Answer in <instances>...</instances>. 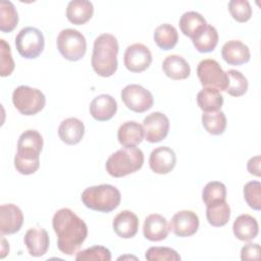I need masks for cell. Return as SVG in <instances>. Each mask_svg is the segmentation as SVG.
<instances>
[{"mask_svg":"<svg viewBox=\"0 0 261 261\" xmlns=\"http://www.w3.org/2000/svg\"><path fill=\"white\" fill-rule=\"evenodd\" d=\"M52 226L57 236L59 251L68 256L76 253L88 236L86 222L68 208H61L55 212Z\"/></svg>","mask_w":261,"mask_h":261,"instance_id":"cell-1","label":"cell"},{"mask_svg":"<svg viewBox=\"0 0 261 261\" xmlns=\"http://www.w3.org/2000/svg\"><path fill=\"white\" fill-rule=\"evenodd\" d=\"M112 226L114 232L118 237L122 239H130L134 238L138 232L139 218L134 212L123 210L114 217Z\"/></svg>","mask_w":261,"mask_h":261,"instance_id":"cell-19","label":"cell"},{"mask_svg":"<svg viewBox=\"0 0 261 261\" xmlns=\"http://www.w3.org/2000/svg\"><path fill=\"white\" fill-rule=\"evenodd\" d=\"M23 242L30 255L33 257L44 256L50 245L47 230L40 227L30 228L24 234Z\"/></svg>","mask_w":261,"mask_h":261,"instance_id":"cell-15","label":"cell"},{"mask_svg":"<svg viewBox=\"0 0 261 261\" xmlns=\"http://www.w3.org/2000/svg\"><path fill=\"white\" fill-rule=\"evenodd\" d=\"M197 103L204 112H214L220 110L223 104V97L214 88H203L197 95Z\"/></svg>","mask_w":261,"mask_h":261,"instance_id":"cell-27","label":"cell"},{"mask_svg":"<svg viewBox=\"0 0 261 261\" xmlns=\"http://www.w3.org/2000/svg\"><path fill=\"white\" fill-rule=\"evenodd\" d=\"M221 56L230 65H241L250 60V49L239 40L226 42L221 49Z\"/></svg>","mask_w":261,"mask_h":261,"instance_id":"cell-20","label":"cell"},{"mask_svg":"<svg viewBox=\"0 0 261 261\" xmlns=\"http://www.w3.org/2000/svg\"><path fill=\"white\" fill-rule=\"evenodd\" d=\"M169 233V225L165 217L160 214H150L145 218L143 225L144 237L151 242L165 240Z\"/></svg>","mask_w":261,"mask_h":261,"instance_id":"cell-17","label":"cell"},{"mask_svg":"<svg viewBox=\"0 0 261 261\" xmlns=\"http://www.w3.org/2000/svg\"><path fill=\"white\" fill-rule=\"evenodd\" d=\"M143 128L145 139L149 143H158L168 135L169 119L162 112H152L144 118Z\"/></svg>","mask_w":261,"mask_h":261,"instance_id":"cell-10","label":"cell"},{"mask_svg":"<svg viewBox=\"0 0 261 261\" xmlns=\"http://www.w3.org/2000/svg\"><path fill=\"white\" fill-rule=\"evenodd\" d=\"M260 258V246L259 244L249 243L245 245L241 250V259L247 260H259Z\"/></svg>","mask_w":261,"mask_h":261,"instance_id":"cell-41","label":"cell"},{"mask_svg":"<svg viewBox=\"0 0 261 261\" xmlns=\"http://www.w3.org/2000/svg\"><path fill=\"white\" fill-rule=\"evenodd\" d=\"M260 156L257 155L255 157H252L249 161H248V164H247V168H248V171L251 173V174H254L256 176H260Z\"/></svg>","mask_w":261,"mask_h":261,"instance_id":"cell-42","label":"cell"},{"mask_svg":"<svg viewBox=\"0 0 261 261\" xmlns=\"http://www.w3.org/2000/svg\"><path fill=\"white\" fill-rule=\"evenodd\" d=\"M202 124L204 128L213 136H218L224 133L226 127V117L223 111L204 112L202 114Z\"/></svg>","mask_w":261,"mask_h":261,"instance_id":"cell-31","label":"cell"},{"mask_svg":"<svg viewBox=\"0 0 261 261\" xmlns=\"http://www.w3.org/2000/svg\"><path fill=\"white\" fill-rule=\"evenodd\" d=\"M154 41L160 49L170 50L178 41L177 30L170 23H162L154 31Z\"/></svg>","mask_w":261,"mask_h":261,"instance_id":"cell-29","label":"cell"},{"mask_svg":"<svg viewBox=\"0 0 261 261\" xmlns=\"http://www.w3.org/2000/svg\"><path fill=\"white\" fill-rule=\"evenodd\" d=\"M23 223V214L14 204H3L0 207V233L12 234L17 232Z\"/></svg>","mask_w":261,"mask_h":261,"instance_id":"cell-13","label":"cell"},{"mask_svg":"<svg viewBox=\"0 0 261 261\" xmlns=\"http://www.w3.org/2000/svg\"><path fill=\"white\" fill-rule=\"evenodd\" d=\"M75 260L77 261H110L111 260V252L103 247V246H93L83 251H80Z\"/></svg>","mask_w":261,"mask_h":261,"instance_id":"cell-35","label":"cell"},{"mask_svg":"<svg viewBox=\"0 0 261 261\" xmlns=\"http://www.w3.org/2000/svg\"><path fill=\"white\" fill-rule=\"evenodd\" d=\"M18 22V14L14 4L3 0L0 3V30L3 33H9L15 29Z\"/></svg>","mask_w":261,"mask_h":261,"instance_id":"cell-32","label":"cell"},{"mask_svg":"<svg viewBox=\"0 0 261 261\" xmlns=\"http://www.w3.org/2000/svg\"><path fill=\"white\" fill-rule=\"evenodd\" d=\"M121 100L132 111L142 113L149 110L154 103L152 93L138 84H130L121 91Z\"/></svg>","mask_w":261,"mask_h":261,"instance_id":"cell-9","label":"cell"},{"mask_svg":"<svg viewBox=\"0 0 261 261\" xmlns=\"http://www.w3.org/2000/svg\"><path fill=\"white\" fill-rule=\"evenodd\" d=\"M226 198V187L221 181L213 180L209 181L203 189L202 199L204 204L207 206L223 201Z\"/></svg>","mask_w":261,"mask_h":261,"instance_id":"cell-34","label":"cell"},{"mask_svg":"<svg viewBox=\"0 0 261 261\" xmlns=\"http://www.w3.org/2000/svg\"><path fill=\"white\" fill-rule=\"evenodd\" d=\"M199 224V217L194 211L181 210L172 216L169 222V230L180 238L191 237L197 232Z\"/></svg>","mask_w":261,"mask_h":261,"instance_id":"cell-12","label":"cell"},{"mask_svg":"<svg viewBox=\"0 0 261 261\" xmlns=\"http://www.w3.org/2000/svg\"><path fill=\"white\" fill-rule=\"evenodd\" d=\"M145 258L149 261H179V254L168 247H151L147 250Z\"/></svg>","mask_w":261,"mask_h":261,"instance_id":"cell-36","label":"cell"},{"mask_svg":"<svg viewBox=\"0 0 261 261\" xmlns=\"http://www.w3.org/2000/svg\"><path fill=\"white\" fill-rule=\"evenodd\" d=\"M84 205L94 211L109 213L116 209L121 200L120 192L112 185H99L87 188L82 193Z\"/></svg>","mask_w":261,"mask_h":261,"instance_id":"cell-3","label":"cell"},{"mask_svg":"<svg viewBox=\"0 0 261 261\" xmlns=\"http://www.w3.org/2000/svg\"><path fill=\"white\" fill-rule=\"evenodd\" d=\"M145 134L143 125L137 121H125L117 130V139L123 147H135L142 143Z\"/></svg>","mask_w":261,"mask_h":261,"instance_id":"cell-22","label":"cell"},{"mask_svg":"<svg viewBox=\"0 0 261 261\" xmlns=\"http://www.w3.org/2000/svg\"><path fill=\"white\" fill-rule=\"evenodd\" d=\"M43 148V138L41 134L35 129L24 130L17 141V154L40 158Z\"/></svg>","mask_w":261,"mask_h":261,"instance_id":"cell-18","label":"cell"},{"mask_svg":"<svg viewBox=\"0 0 261 261\" xmlns=\"http://www.w3.org/2000/svg\"><path fill=\"white\" fill-rule=\"evenodd\" d=\"M12 102L19 113L31 116L37 114L44 108L46 98L40 90L22 85L14 89Z\"/></svg>","mask_w":261,"mask_h":261,"instance_id":"cell-5","label":"cell"},{"mask_svg":"<svg viewBox=\"0 0 261 261\" xmlns=\"http://www.w3.org/2000/svg\"><path fill=\"white\" fill-rule=\"evenodd\" d=\"M218 39L219 37L216 29L207 23L206 27L192 41L196 50L202 53H208L215 49Z\"/></svg>","mask_w":261,"mask_h":261,"instance_id":"cell-28","label":"cell"},{"mask_svg":"<svg viewBox=\"0 0 261 261\" xmlns=\"http://www.w3.org/2000/svg\"><path fill=\"white\" fill-rule=\"evenodd\" d=\"M233 234L243 242H249L255 239L259 232V225L252 215L242 214L237 217L232 225Z\"/></svg>","mask_w":261,"mask_h":261,"instance_id":"cell-23","label":"cell"},{"mask_svg":"<svg viewBox=\"0 0 261 261\" xmlns=\"http://www.w3.org/2000/svg\"><path fill=\"white\" fill-rule=\"evenodd\" d=\"M176 163L174 151L165 146L155 148L149 158V165L153 172L158 174H166L170 172Z\"/></svg>","mask_w":261,"mask_h":261,"instance_id":"cell-14","label":"cell"},{"mask_svg":"<svg viewBox=\"0 0 261 261\" xmlns=\"http://www.w3.org/2000/svg\"><path fill=\"white\" fill-rule=\"evenodd\" d=\"M244 198L247 204L254 210L261 209V184L258 180H252L244 187Z\"/></svg>","mask_w":261,"mask_h":261,"instance_id":"cell-38","label":"cell"},{"mask_svg":"<svg viewBox=\"0 0 261 261\" xmlns=\"http://www.w3.org/2000/svg\"><path fill=\"white\" fill-rule=\"evenodd\" d=\"M14 166L16 170L21 174H33L38 170L40 166V158L22 156L16 153L14 156Z\"/></svg>","mask_w":261,"mask_h":261,"instance_id":"cell-40","label":"cell"},{"mask_svg":"<svg viewBox=\"0 0 261 261\" xmlns=\"http://www.w3.org/2000/svg\"><path fill=\"white\" fill-rule=\"evenodd\" d=\"M116 111L117 102L108 94H101L95 97L90 104V113L92 117L98 121L111 119L115 115Z\"/></svg>","mask_w":261,"mask_h":261,"instance_id":"cell-16","label":"cell"},{"mask_svg":"<svg viewBox=\"0 0 261 261\" xmlns=\"http://www.w3.org/2000/svg\"><path fill=\"white\" fill-rule=\"evenodd\" d=\"M144 164V154L141 149L124 147L112 153L106 161V170L113 177H123L141 169Z\"/></svg>","mask_w":261,"mask_h":261,"instance_id":"cell-4","label":"cell"},{"mask_svg":"<svg viewBox=\"0 0 261 261\" xmlns=\"http://www.w3.org/2000/svg\"><path fill=\"white\" fill-rule=\"evenodd\" d=\"M227 86L225 92L232 97H240L246 94L248 90V80L239 70L229 69L226 71Z\"/></svg>","mask_w":261,"mask_h":261,"instance_id":"cell-33","label":"cell"},{"mask_svg":"<svg viewBox=\"0 0 261 261\" xmlns=\"http://www.w3.org/2000/svg\"><path fill=\"white\" fill-rule=\"evenodd\" d=\"M14 61L11 55L9 44L4 40H0V74L1 76H8L14 69Z\"/></svg>","mask_w":261,"mask_h":261,"instance_id":"cell-39","label":"cell"},{"mask_svg":"<svg viewBox=\"0 0 261 261\" xmlns=\"http://www.w3.org/2000/svg\"><path fill=\"white\" fill-rule=\"evenodd\" d=\"M162 69L168 77L175 81L185 80L191 73V67L187 60L176 54L169 55L164 59Z\"/></svg>","mask_w":261,"mask_h":261,"instance_id":"cell-25","label":"cell"},{"mask_svg":"<svg viewBox=\"0 0 261 261\" xmlns=\"http://www.w3.org/2000/svg\"><path fill=\"white\" fill-rule=\"evenodd\" d=\"M44 46V35L37 28H23L15 38V47L17 52L21 57L27 59L37 58L43 52Z\"/></svg>","mask_w":261,"mask_h":261,"instance_id":"cell-7","label":"cell"},{"mask_svg":"<svg viewBox=\"0 0 261 261\" xmlns=\"http://www.w3.org/2000/svg\"><path fill=\"white\" fill-rule=\"evenodd\" d=\"M1 258L3 259L7 254H8V252H9V246H8V243L6 242V240L2 237L1 238Z\"/></svg>","mask_w":261,"mask_h":261,"instance_id":"cell-43","label":"cell"},{"mask_svg":"<svg viewBox=\"0 0 261 261\" xmlns=\"http://www.w3.org/2000/svg\"><path fill=\"white\" fill-rule=\"evenodd\" d=\"M118 42L111 34H102L94 41L91 64L94 71L103 77L111 76L117 69Z\"/></svg>","mask_w":261,"mask_h":261,"instance_id":"cell-2","label":"cell"},{"mask_svg":"<svg viewBox=\"0 0 261 261\" xmlns=\"http://www.w3.org/2000/svg\"><path fill=\"white\" fill-rule=\"evenodd\" d=\"M178 24L182 34L193 40L206 27L207 21L199 12L188 11L180 16Z\"/></svg>","mask_w":261,"mask_h":261,"instance_id":"cell-26","label":"cell"},{"mask_svg":"<svg viewBox=\"0 0 261 261\" xmlns=\"http://www.w3.org/2000/svg\"><path fill=\"white\" fill-rule=\"evenodd\" d=\"M94 6L88 0H72L67 4L66 17L73 24H84L91 19Z\"/></svg>","mask_w":261,"mask_h":261,"instance_id":"cell-24","label":"cell"},{"mask_svg":"<svg viewBox=\"0 0 261 261\" xmlns=\"http://www.w3.org/2000/svg\"><path fill=\"white\" fill-rule=\"evenodd\" d=\"M85 134V125L82 120L76 117H69L61 121L58 127V136L60 140L67 145H75L80 143Z\"/></svg>","mask_w":261,"mask_h":261,"instance_id":"cell-21","label":"cell"},{"mask_svg":"<svg viewBox=\"0 0 261 261\" xmlns=\"http://www.w3.org/2000/svg\"><path fill=\"white\" fill-rule=\"evenodd\" d=\"M59 53L69 61L82 59L87 51V42L84 35L74 29L62 30L56 40Z\"/></svg>","mask_w":261,"mask_h":261,"instance_id":"cell-6","label":"cell"},{"mask_svg":"<svg viewBox=\"0 0 261 261\" xmlns=\"http://www.w3.org/2000/svg\"><path fill=\"white\" fill-rule=\"evenodd\" d=\"M228 10L233 19L239 22H246L252 16V7L247 0H230Z\"/></svg>","mask_w":261,"mask_h":261,"instance_id":"cell-37","label":"cell"},{"mask_svg":"<svg viewBox=\"0 0 261 261\" xmlns=\"http://www.w3.org/2000/svg\"><path fill=\"white\" fill-rule=\"evenodd\" d=\"M206 217L212 226L219 227L225 225L230 217V208L225 200L207 206Z\"/></svg>","mask_w":261,"mask_h":261,"instance_id":"cell-30","label":"cell"},{"mask_svg":"<svg viewBox=\"0 0 261 261\" xmlns=\"http://www.w3.org/2000/svg\"><path fill=\"white\" fill-rule=\"evenodd\" d=\"M123 62L129 71L142 72L147 69L152 62L151 51L144 44L135 43L126 48Z\"/></svg>","mask_w":261,"mask_h":261,"instance_id":"cell-11","label":"cell"},{"mask_svg":"<svg viewBox=\"0 0 261 261\" xmlns=\"http://www.w3.org/2000/svg\"><path fill=\"white\" fill-rule=\"evenodd\" d=\"M197 75L204 88H214L218 91H225L227 75L220 64L214 59H204L197 66Z\"/></svg>","mask_w":261,"mask_h":261,"instance_id":"cell-8","label":"cell"}]
</instances>
